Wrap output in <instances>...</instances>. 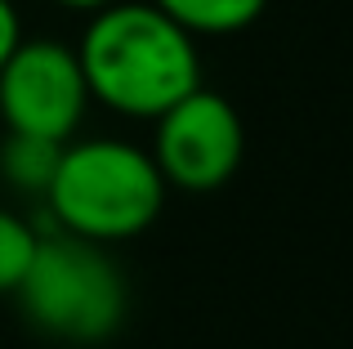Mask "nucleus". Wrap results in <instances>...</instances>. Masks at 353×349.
Instances as JSON below:
<instances>
[{"mask_svg":"<svg viewBox=\"0 0 353 349\" xmlns=\"http://www.w3.org/2000/svg\"><path fill=\"white\" fill-rule=\"evenodd\" d=\"M77 59L90 99L148 121L201 86L197 36L183 32L152 0H112L94 9Z\"/></svg>","mask_w":353,"mask_h":349,"instance_id":"nucleus-1","label":"nucleus"},{"mask_svg":"<svg viewBox=\"0 0 353 349\" xmlns=\"http://www.w3.org/2000/svg\"><path fill=\"white\" fill-rule=\"evenodd\" d=\"M165 188L152 152L121 139L63 143V157L45 188L50 210L77 237L108 246L139 237L165 206Z\"/></svg>","mask_w":353,"mask_h":349,"instance_id":"nucleus-2","label":"nucleus"},{"mask_svg":"<svg viewBox=\"0 0 353 349\" xmlns=\"http://www.w3.org/2000/svg\"><path fill=\"white\" fill-rule=\"evenodd\" d=\"M27 323L68 345H99L125 318V282L90 237H41L23 282L14 287Z\"/></svg>","mask_w":353,"mask_h":349,"instance_id":"nucleus-3","label":"nucleus"},{"mask_svg":"<svg viewBox=\"0 0 353 349\" xmlns=\"http://www.w3.org/2000/svg\"><path fill=\"white\" fill-rule=\"evenodd\" d=\"M246 157V130L224 94L197 86L157 117L152 161L165 183L183 192L224 188Z\"/></svg>","mask_w":353,"mask_h":349,"instance_id":"nucleus-4","label":"nucleus"},{"mask_svg":"<svg viewBox=\"0 0 353 349\" xmlns=\"http://www.w3.org/2000/svg\"><path fill=\"white\" fill-rule=\"evenodd\" d=\"M90 103L77 50L59 41H18L0 68V117L14 134L68 143Z\"/></svg>","mask_w":353,"mask_h":349,"instance_id":"nucleus-5","label":"nucleus"},{"mask_svg":"<svg viewBox=\"0 0 353 349\" xmlns=\"http://www.w3.org/2000/svg\"><path fill=\"white\" fill-rule=\"evenodd\" d=\"M152 5L192 36H228L255 23L268 0H152Z\"/></svg>","mask_w":353,"mask_h":349,"instance_id":"nucleus-6","label":"nucleus"},{"mask_svg":"<svg viewBox=\"0 0 353 349\" xmlns=\"http://www.w3.org/2000/svg\"><path fill=\"white\" fill-rule=\"evenodd\" d=\"M63 157V143L54 139H36V134H14L9 130L5 139V152H0V170L14 188H32V192H45L54 179V166Z\"/></svg>","mask_w":353,"mask_h":349,"instance_id":"nucleus-7","label":"nucleus"},{"mask_svg":"<svg viewBox=\"0 0 353 349\" xmlns=\"http://www.w3.org/2000/svg\"><path fill=\"white\" fill-rule=\"evenodd\" d=\"M41 237L32 233L27 219H18L14 210H0V296H14V287L23 282L27 264L36 255Z\"/></svg>","mask_w":353,"mask_h":349,"instance_id":"nucleus-8","label":"nucleus"},{"mask_svg":"<svg viewBox=\"0 0 353 349\" xmlns=\"http://www.w3.org/2000/svg\"><path fill=\"white\" fill-rule=\"evenodd\" d=\"M18 41H23V27H18V9L9 5V0H0V68H5V59L18 50Z\"/></svg>","mask_w":353,"mask_h":349,"instance_id":"nucleus-9","label":"nucleus"},{"mask_svg":"<svg viewBox=\"0 0 353 349\" xmlns=\"http://www.w3.org/2000/svg\"><path fill=\"white\" fill-rule=\"evenodd\" d=\"M59 5H68V9H90V14H94V9L112 5V0H59Z\"/></svg>","mask_w":353,"mask_h":349,"instance_id":"nucleus-10","label":"nucleus"}]
</instances>
